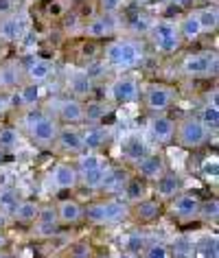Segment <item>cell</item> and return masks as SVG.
I'll list each match as a JSON object with an SVG mask.
<instances>
[{
    "instance_id": "obj_1",
    "label": "cell",
    "mask_w": 219,
    "mask_h": 258,
    "mask_svg": "<svg viewBox=\"0 0 219 258\" xmlns=\"http://www.w3.org/2000/svg\"><path fill=\"white\" fill-rule=\"evenodd\" d=\"M103 61H105L107 68L127 73V70L138 68L145 61V46L138 40H132V37H119V40H112L105 46Z\"/></svg>"
},
{
    "instance_id": "obj_2",
    "label": "cell",
    "mask_w": 219,
    "mask_h": 258,
    "mask_svg": "<svg viewBox=\"0 0 219 258\" xmlns=\"http://www.w3.org/2000/svg\"><path fill=\"white\" fill-rule=\"evenodd\" d=\"M130 217V204L125 199L110 197L105 202H92L83 208V219L94 225H114Z\"/></svg>"
},
{
    "instance_id": "obj_3",
    "label": "cell",
    "mask_w": 219,
    "mask_h": 258,
    "mask_svg": "<svg viewBox=\"0 0 219 258\" xmlns=\"http://www.w3.org/2000/svg\"><path fill=\"white\" fill-rule=\"evenodd\" d=\"M147 35L156 48V53L160 55H173L182 48V40H180V33H178V22H171V20H156L149 24L147 29Z\"/></svg>"
},
{
    "instance_id": "obj_4",
    "label": "cell",
    "mask_w": 219,
    "mask_h": 258,
    "mask_svg": "<svg viewBox=\"0 0 219 258\" xmlns=\"http://www.w3.org/2000/svg\"><path fill=\"white\" fill-rule=\"evenodd\" d=\"M176 140L184 149H199L210 140V132L202 125L197 114H189L176 122Z\"/></svg>"
},
{
    "instance_id": "obj_5",
    "label": "cell",
    "mask_w": 219,
    "mask_h": 258,
    "mask_svg": "<svg viewBox=\"0 0 219 258\" xmlns=\"http://www.w3.org/2000/svg\"><path fill=\"white\" fill-rule=\"evenodd\" d=\"M140 94H143L145 107L151 114H167L178 99L176 88L169 86V83H160V81L145 83V88H140Z\"/></svg>"
},
{
    "instance_id": "obj_6",
    "label": "cell",
    "mask_w": 219,
    "mask_h": 258,
    "mask_svg": "<svg viewBox=\"0 0 219 258\" xmlns=\"http://www.w3.org/2000/svg\"><path fill=\"white\" fill-rule=\"evenodd\" d=\"M180 73L193 79H202V77L217 75V55L215 53H189L184 55L182 63H180Z\"/></svg>"
},
{
    "instance_id": "obj_7",
    "label": "cell",
    "mask_w": 219,
    "mask_h": 258,
    "mask_svg": "<svg viewBox=\"0 0 219 258\" xmlns=\"http://www.w3.org/2000/svg\"><path fill=\"white\" fill-rule=\"evenodd\" d=\"M107 92L114 103H119V105H130V103H136L140 99V83L136 77H132V75H121L110 83Z\"/></svg>"
},
{
    "instance_id": "obj_8",
    "label": "cell",
    "mask_w": 219,
    "mask_h": 258,
    "mask_svg": "<svg viewBox=\"0 0 219 258\" xmlns=\"http://www.w3.org/2000/svg\"><path fill=\"white\" fill-rule=\"evenodd\" d=\"M199 204H202V199L197 192L182 190L173 199H169V212L180 221H195L199 217Z\"/></svg>"
},
{
    "instance_id": "obj_9",
    "label": "cell",
    "mask_w": 219,
    "mask_h": 258,
    "mask_svg": "<svg viewBox=\"0 0 219 258\" xmlns=\"http://www.w3.org/2000/svg\"><path fill=\"white\" fill-rule=\"evenodd\" d=\"M60 120L55 118L53 114H44L40 120L33 125V129L29 132V138L33 140V145L37 147H53L55 145V138H57V132H60Z\"/></svg>"
},
{
    "instance_id": "obj_10",
    "label": "cell",
    "mask_w": 219,
    "mask_h": 258,
    "mask_svg": "<svg viewBox=\"0 0 219 258\" xmlns=\"http://www.w3.org/2000/svg\"><path fill=\"white\" fill-rule=\"evenodd\" d=\"M29 29V18L24 11H14L7 18H0V42H16Z\"/></svg>"
},
{
    "instance_id": "obj_11",
    "label": "cell",
    "mask_w": 219,
    "mask_h": 258,
    "mask_svg": "<svg viewBox=\"0 0 219 258\" xmlns=\"http://www.w3.org/2000/svg\"><path fill=\"white\" fill-rule=\"evenodd\" d=\"M83 35L90 40H103V37H112L117 33V18L110 14H96L94 18L83 24Z\"/></svg>"
},
{
    "instance_id": "obj_12",
    "label": "cell",
    "mask_w": 219,
    "mask_h": 258,
    "mask_svg": "<svg viewBox=\"0 0 219 258\" xmlns=\"http://www.w3.org/2000/svg\"><path fill=\"white\" fill-rule=\"evenodd\" d=\"M55 145L60 147V151H64L66 156H79L83 153V140H81V129L77 125H66L60 127L55 138Z\"/></svg>"
},
{
    "instance_id": "obj_13",
    "label": "cell",
    "mask_w": 219,
    "mask_h": 258,
    "mask_svg": "<svg viewBox=\"0 0 219 258\" xmlns=\"http://www.w3.org/2000/svg\"><path fill=\"white\" fill-rule=\"evenodd\" d=\"M176 118L167 114H156L153 118L149 120V134H151V140L158 145H169L173 143L176 138Z\"/></svg>"
},
{
    "instance_id": "obj_14",
    "label": "cell",
    "mask_w": 219,
    "mask_h": 258,
    "mask_svg": "<svg viewBox=\"0 0 219 258\" xmlns=\"http://www.w3.org/2000/svg\"><path fill=\"white\" fill-rule=\"evenodd\" d=\"M60 122L64 125H79V122L86 120V105L79 99H62L57 101V116Z\"/></svg>"
},
{
    "instance_id": "obj_15",
    "label": "cell",
    "mask_w": 219,
    "mask_h": 258,
    "mask_svg": "<svg viewBox=\"0 0 219 258\" xmlns=\"http://www.w3.org/2000/svg\"><path fill=\"white\" fill-rule=\"evenodd\" d=\"M130 215L136 219L138 223H153L162 215V204H160V199L143 197V199H138V202L130 204Z\"/></svg>"
},
{
    "instance_id": "obj_16",
    "label": "cell",
    "mask_w": 219,
    "mask_h": 258,
    "mask_svg": "<svg viewBox=\"0 0 219 258\" xmlns=\"http://www.w3.org/2000/svg\"><path fill=\"white\" fill-rule=\"evenodd\" d=\"M50 182L57 190H73L79 186V173H77L75 164L70 162H57L50 171Z\"/></svg>"
},
{
    "instance_id": "obj_17",
    "label": "cell",
    "mask_w": 219,
    "mask_h": 258,
    "mask_svg": "<svg viewBox=\"0 0 219 258\" xmlns=\"http://www.w3.org/2000/svg\"><path fill=\"white\" fill-rule=\"evenodd\" d=\"M147 153H151V149L140 134H130V136H125L121 140V156H123L127 162L136 164L138 160H143L147 156Z\"/></svg>"
},
{
    "instance_id": "obj_18",
    "label": "cell",
    "mask_w": 219,
    "mask_h": 258,
    "mask_svg": "<svg viewBox=\"0 0 219 258\" xmlns=\"http://www.w3.org/2000/svg\"><path fill=\"white\" fill-rule=\"evenodd\" d=\"M35 234L42 236V238H50L60 232V221H57V212H55V206H40V212H37V219H35Z\"/></svg>"
},
{
    "instance_id": "obj_19",
    "label": "cell",
    "mask_w": 219,
    "mask_h": 258,
    "mask_svg": "<svg viewBox=\"0 0 219 258\" xmlns=\"http://www.w3.org/2000/svg\"><path fill=\"white\" fill-rule=\"evenodd\" d=\"M55 75V63L46 59V57H35V59L29 61V66L24 68V79L31 83H42L48 81L50 77Z\"/></svg>"
},
{
    "instance_id": "obj_20",
    "label": "cell",
    "mask_w": 219,
    "mask_h": 258,
    "mask_svg": "<svg viewBox=\"0 0 219 258\" xmlns=\"http://www.w3.org/2000/svg\"><path fill=\"white\" fill-rule=\"evenodd\" d=\"M136 171H138L140 179H145V182H156V179L167 171V164L158 153H147L143 160L136 162Z\"/></svg>"
},
{
    "instance_id": "obj_21",
    "label": "cell",
    "mask_w": 219,
    "mask_h": 258,
    "mask_svg": "<svg viewBox=\"0 0 219 258\" xmlns=\"http://www.w3.org/2000/svg\"><path fill=\"white\" fill-rule=\"evenodd\" d=\"M153 184H156V195H158V199H165V202H169V199H173L178 192L184 190L182 177H180L178 173H171V171H165Z\"/></svg>"
},
{
    "instance_id": "obj_22",
    "label": "cell",
    "mask_w": 219,
    "mask_h": 258,
    "mask_svg": "<svg viewBox=\"0 0 219 258\" xmlns=\"http://www.w3.org/2000/svg\"><path fill=\"white\" fill-rule=\"evenodd\" d=\"M55 212L60 225H77L79 221H83V206L77 199H62L55 206Z\"/></svg>"
},
{
    "instance_id": "obj_23",
    "label": "cell",
    "mask_w": 219,
    "mask_h": 258,
    "mask_svg": "<svg viewBox=\"0 0 219 258\" xmlns=\"http://www.w3.org/2000/svg\"><path fill=\"white\" fill-rule=\"evenodd\" d=\"M130 179V173L125 169H121V166H110L105 169V175H103V182L99 186L101 192H107V195H117L121 192V188L125 186V182Z\"/></svg>"
},
{
    "instance_id": "obj_24",
    "label": "cell",
    "mask_w": 219,
    "mask_h": 258,
    "mask_svg": "<svg viewBox=\"0 0 219 258\" xmlns=\"http://www.w3.org/2000/svg\"><path fill=\"white\" fill-rule=\"evenodd\" d=\"M81 140H83V151H99L103 145L110 140V129L105 125H90L81 132Z\"/></svg>"
},
{
    "instance_id": "obj_25",
    "label": "cell",
    "mask_w": 219,
    "mask_h": 258,
    "mask_svg": "<svg viewBox=\"0 0 219 258\" xmlns=\"http://www.w3.org/2000/svg\"><path fill=\"white\" fill-rule=\"evenodd\" d=\"M178 33H180V40L182 42H197V40H202V27H199V20H197V16H195V9L191 11V14H186L182 20L178 22Z\"/></svg>"
},
{
    "instance_id": "obj_26",
    "label": "cell",
    "mask_w": 219,
    "mask_h": 258,
    "mask_svg": "<svg viewBox=\"0 0 219 258\" xmlns=\"http://www.w3.org/2000/svg\"><path fill=\"white\" fill-rule=\"evenodd\" d=\"M24 81H27L24 79V68L20 63L9 61V63H5V66H0V88L14 90L18 86H22Z\"/></svg>"
},
{
    "instance_id": "obj_27",
    "label": "cell",
    "mask_w": 219,
    "mask_h": 258,
    "mask_svg": "<svg viewBox=\"0 0 219 258\" xmlns=\"http://www.w3.org/2000/svg\"><path fill=\"white\" fill-rule=\"evenodd\" d=\"M37 212H40V204L37 202H33V199H20L16 204V208L11 210V217L20 225H31L37 219Z\"/></svg>"
},
{
    "instance_id": "obj_28",
    "label": "cell",
    "mask_w": 219,
    "mask_h": 258,
    "mask_svg": "<svg viewBox=\"0 0 219 258\" xmlns=\"http://www.w3.org/2000/svg\"><path fill=\"white\" fill-rule=\"evenodd\" d=\"M68 90L75 94V99H79V96H90L94 90V81L92 77L88 73H73L68 77Z\"/></svg>"
},
{
    "instance_id": "obj_29",
    "label": "cell",
    "mask_w": 219,
    "mask_h": 258,
    "mask_svg": "<svg viewBox=\"0 0 219 258\" xmlns=\"http://www.w3.org/2000/svg\"><path fill=\"white\" fill-rule=\"evenodd\" d=\"M195 16H197V20H199V27H202V33L204 35L217 33V29H219V11H217L215 5H208V7L195 9Z\"/></svg>"
},
{
    "instance_id": "obj_30",
    "label": "cell",
    "mask_w": 219,
    "mask_h": 258,
    "mask_svg": "<svg viewBox=\"0 0 219 258\" xmlns=\"http://www.w3.org/2000/svg\"><path fill=\"white\" fill-rule=\"evenodd\" d=\"M22 145V132L18 127H0V151L11 153Z\"/></svg>"
},
{
    "instance_id": "obj_31",
    "label": "cell",
    "mask_w": 219,
    "mask_h": 258,
    "mask_svg": "<svg viewBox=\"0 0 219 258\" xmlns=\"http://www.w3.org/2000/svg\"><path fill=\"white\" fill-rule=\"evenodd\" d=\"M193 256L195 258H219V243L217 236H204L202 241L193 243Z\"/></svg>"
},
{
    "instance_id": "obj_32",
    "label": "cell",
    "mask_w": 219,
    "mask_h": 258,
    "mask_svg": "<svg viewBox=\"0 0 219 258\" xmlns=\"http://www.w3.org/2000/svg\"><path fill=\"white\" fill-rule=\"evenodd\" d=\"M121 195H125V202L127 204H134L138 199L147 197V188H145V179L140 177H130L125 182V186L121 188Z\"/></svg>"
},
{
    "instance_id": "obj_33",
    "label": "cell",
    "mask_w": 219,
    "mask_h": 258,
    "mask_svg": "<svg viewBox=\"0 0 219 258\" xmlns=\"http://www.w3.org/2000/svg\"><path fill=\"white\" fill-rule=\"evenodd\" d=\"M197 118L202 120V125L208 129L210 134H215L217 129H219V105H217V103H210L208 101L202 109H199Z\"/></svg>"
},
{
    "instance_id": "obj_34",
    "label": "cell",
    "mask_w": 219,
    "mask_h": 258,
    "mask_svg": "<svg viewBox=\"0 0 219 258\" xmlns=\"http://www.w3.org/2000/svg\"><path fill=\"white\" fill-rule=\"evenodd\" d=\"M202 221L206 223H217L219 219V199L217 197H210V199H202V204H199V217Z\"/></svg>"
},
{
    "instance_id": "obj_35",
    "label": "cell",
    "mask_w": 219,
    "mask_h": 258,
    "mask_svg": "<svg viewBox=\"0 0 219 258\" xmlns=\"http://www.w3.org/2000/svg\"><path fill=\"white\" fill-rule=\"evenodd\" d=\"M46 114V109H42V107H37V105H33V107H24L22 109V114H20V129L22 132H31V129H33V125L37 120L42 118V116Z\"/></svg>"
},
{
    "instance_id": "obj_36",
    "label": "cell",
    "mask_w": 219,
    "mask_h": 258,
    "mask_svg": "<svg viewBox=\"0 0 219 258\" xmlns=\"http://www.w3.org/2000/svg\"><path fill=\"white\" fill-rule=\"evenodd\" d=\"M105 169H107V164L101 166V169L88 171V173H79V184H83L90 190H99V186L103 182V175H105Z\"/></svg>"
},
{
    "instance_id": "obj_37",
    "label": "cell",
    "mask_w": 219,
    "mask_h": 258,
    "mask_svg": "<svg viewBox=\"0 0 219 258\" xmlns=\"http://www.w3.org/2000/svg\"><path fill=\"white\" fill-rule=\"evenodd\" d=\"M143 258H171V245H167L162 241H153L147 243L145 249L140 251Z\"/></svg>"
},
{
    "instance_id": "obj_38",
    "label": "cell",
    "mask_w": 219,
    "mask_h": 258,
    "mask_svg": "<svg viewBox=\"0 0 219 258\" xmlns=\"http://www.w3.org/2000/svg\"><path fill=\"white\" fill-rule=\"evenodd\" d=\"M147 243H149V241H147L145 234H140V232H130V234L123 238V249H125V251H132V254H136V256H140V251L145 249Z\"/></svg>"
},
{
    "instance_id": "obj_39",
    "label": "cell",
    "mask_w": 219,
    "mask_h": 258,
    "mask_svg": "<svg viewBox=\"0 0 219 258\" xmlns=\"http://www.w3.org/2000/svg\"><path fill=\"white\" fill-rule=\"evenodd\" d=\"M68 258H94V247L90 241H75L68 249Z\"/></svg>"
},
{
    "instance_id": "obj_40",
    "label": "cell",
    "mask_w": 219,
    "mask_h": 258,
    "mask_svg": "<svg viewBox=\"0 0 219 258\" xmlns=\"http://www.w3.org/2000/svg\"><path fill=\"white\" fill-rule=\"evenodd\" d=\"M20 202V197H18V192L14 188H0V210L9 212L16 208V204Z\"/></svg>"
},
{
    "instance_id": "obj_41",
    "label": "cell",
    "mask_w": 219,
    "mask_h": 258,
    "mask_svg": "<svg viewBox=\"0 0 219 258\" xmlns=\"http://www.w3.org/2000/svg\"><path fill=\"white\" fill-rule=\"evenodd\" d=\"M202 175L206 177V179H215L219 177V162H217V158L212 156V158H206L204 162H202Z\"/></svg>"
},
{
    "instance_id": "obj_42",
    "label": "cell",
    "mask_w": 219,
    "mask_h": 258,
    "mask_svg": "<svg viewBox=\"0 0 219 258\" xmlns=\"http://www.w3.org/2000/svg\"><path fill=\"white\" fill-rule=\"evenodd\" d=\"M123 5H125V0H99V11L101 14L117 16L123 9Z\"/></svg>"
},
{
    "instance_id": "obj_43",
    "label": "cell",
    "mask_w": 219,
    "mask_h": 258,
    "mask_svg": "<svg viewBox=\"0 0 219 258\" xmlns=\"http://www.w3.org/2000/svg\"><path fill=\"white\" fill-rule=\"evenodd\" d=\"M171 258H195L193 256V243L178 241L171 249Z\"/></svg>"
},
{
    "instance_id": "obj_44",
    "label": "cell",
    "mask_w": 219,
    "mask_h": 258,
    "mask_svg": "<svg viewBox=\"0 0 219 258\" xmlns=\"http://www.w3.org/2000/svg\"><path fill=\"white\" fill-rule=\"evenodd\" d=\"M16 11V0H0V18H7Z\"/></svg>"
},
{
    "instance_id": "obj_45",
    "label": "cell",
    "mask_w": 219,
    "mask_h": 258,
    "mask_svg": "<svg viewBox=\"0 0 219 258\" xmlns=\"http://www.w3.org/2000/svg\"><path fill=\"white\" fill-rule=\"evenodd\" d=\"M9 109V96L7 94H0V114H5Z\"/></svg>"
},
{
    "instance_id": "obj_46",
    "label": "cell",
    "mask_w": 219,
    "mask_h": 258,
    "mask_svg": "<svg viewBox=\"0 0 219 258\" xmlns=\"http://www.w3.org/2000/svg\"><path fill=\"white\" fill-rule=\"evenodd\" d=\"M117 258H140V256H136V254H132V251H125V249H123Z\"/></svg>"
},
{
    "instance_id": "obj_47",
    "label": "cell",
    "mask_w": 219,
    "mask_h": 258,
    "mask_svg": "<svg viewBox=\"0 0 219 258\" xmlns=\"http://www.w3.org/2000/svg\"><path fill=\"white\" fill-rule=\"evenodd\" d=\"M5 245H7V234H5V232L0 230V249H3Z\"/></svg>"
},
{
    "instance_id": "obj_48",
    "label": "cell",
    "mask_w": 219,
    "mask_h": 258,
    "mask_svg": "<svg viewBox=\"0 0 219 258\" xmlns=\"http://www.w3.org/2000/svg\"><path fill=\"white\" fill-rule=\"evenodd\" d=\"M167 3H171V5H186V3H193V0H167Z\"/></svg>"
},
{
    "instance_id": "obj_49",
    "label": "cell",
    "mask_w": 219,
    "mask_h": 258,
    "mask_svg": "<svg viewBox=\"0 0 219 258\" xmlns=\"http://www.w3.org/2000/svg\"><path fill=\"white\" fill-rule=\"evenodd\" d=\"M5 158H7V153H5V151H0V164L5 162Z\"/></svg>"
},
{
    "instance_id": "obj_50",
    "label": "cell",
    "mask_w": 219,
    "mask_h": 258,
    "mask_svg": "<svg viewBox=\"0 0 219 258\" xmlns=\"http://www.w3.org/2000/svg\"><path fill=\"white\" fill-rule=\"evenodd\" d=\"M0 258H16V256H11V254H3V251H0Z\"/></svg>"
}]
</instances>
